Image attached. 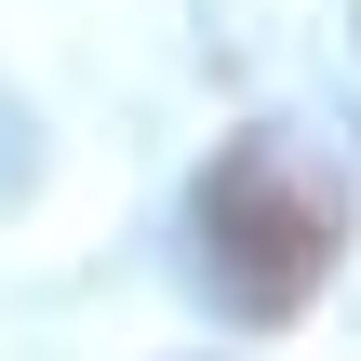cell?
I'll use <instances>...</instances> for the list:
<instances>
[{
	"label": "cell",
	"mask_w": 361,
	"mask_h": 361,
	"mask_svg": "<svg viewBox=\"0 0 361 361\" xmlns=\"http://www.w3.org/2000/svg\"><path fill=\"white\" fill-rule=\"evenodd\" d=\"M188 228H201V281H214L241 322H295V308L335 281V188H322L281 134H241V147L201 174Z\"/></svg>",
	"instance_id": "cell-1"
}]
</instances>
